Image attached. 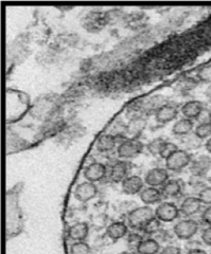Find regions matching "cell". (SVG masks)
I'll use <instances>...</instances> for the list:
<instances>
[{
	"mask_svg": "<svg viewBox=\"0 0 211 254\" xmlns=\"http://www.w3.org/2000/svg\"><path fill=\"white\" fill-rule=\"evenodd\" d=\"M211 170V157L207 154H202L192 159L190 164V172L193 176L204 177Z\"/></svg>",
	"mask_w": 211,
	"mask_h": 254,
	"instance_id": "obj_11",
	"label": "cell"
},
{
	"mask_svg": "<svg viewBox=\"0 0 211 254\" xmlns=\"http://www.w3.org/2000/svg\"><path fill=\"white\" fill-rule=\"evenodd\" d=\"M201 238L203 243H204L206 246H210L211 247V226H208L207 228L203 230Z\"/></svg>",
	"mask_w": 211,
	"mask_h": 254,
	"instance_id": "obj_36",
	"label": "cell"
},
{
	"mask_svg": "<svg viewBox=\"0 0 211 254\" xmlns=\"http://www.w3.org/2000/svg\"><path fill=\"white\" fill-rule=\"evenodd\" d=\"M144 180L138 175H130L121 182V190L127 195H137L145 188Z\"/></svg>",
	"mask_w": 211,
	"mask_h": 254,
	"instance_id": "obj_14",
	"label": "cell"
},
{
	"mask_svg": "<svg viewBox=\"0 0 211 254\" xmlns=\"http://www.w3.org/2000/svg\"><path fill=\"white\" fill-rule=\"evenodd\" d=\"M160 250V243L155 238H143L136 246L137 254H157Z\"/></svg>",
	"mask_w": 211,
	"mask_h": 254,
	"instance_id": "obj_22",
	"label": "cell"
},
{
	"mask_svg": "<svg viewBox=\"0 0 211 254\" xmlns=\"http://www.w3.org/2000/svg\"><path fill=\"white\" fill-rule=\"evenodd\" d=\"M166 103H168L166 102V98L158 94L137 101L134 106L139 114L151 115L153 113L156 114V111H157L161 106L165 105Z\"/></svg>",
	"mask_w": 211,
	"mask_h": 254,
	"instance_id": "obj_5",
	"label": "cell"
},
{
	"mask_svg": "<svg viewBox=\"0 0 211 254\" xmlns=\"http://www.w3.org/2000/svg\"><path fill=\"white\" fill-rule=\"evenodd\" d=\"M131 169V165L128 161L122 160H115L111 165L107 166V177L112 182L115 184H121V182L126 179L129 175Z\"/></svg>",
	"mask_w": 211,
	"mask_h": 254,
	"instance_id": "obj_7",
	"label": "cell"
},
{
	"mask_svg": "<svg viewBox=\"0 0 211 254\" xmlns=\"http://www.w3.org/2000/svg\"><path fill=\"white\" fill-rule=\"evenodd\" d=\"M210 254H211V253H210Z\"/></svg>",
	"mask_w": 211,
	"mask_h": 254,
	"instance_id": "obj_41",
	"label": "cell"
},
{
	"mask_svg": "<svg viewBox=\"0 0 211 254\" xmlns=\"http://www.w3.org/2000/svg\"><path fill=\"white\" fill-rule=\"evenodd\" d=\"M162 193L161 190L158 188H153V187H146L144 188L141 192L139 194V198L144 205H152L159 203L162 199Z\"/></svg>",
	"mask_w": 211,
	"mask_h": 254,
	"instance_id": "obj_19",
	"label": "cell"
},
{
	"mask_svg": "<svg viewBox=\"0 0 211 254\" xmlns=\"http://www.w3.org/2000/svg\"><path fill=\"white\" fill-rule=\"evenodd\" d=\"M203 203L199 199L198 196H189L183 200L179 210L186 217H192L195 214H198L202 210Z\"/></svg>",
	"mask_w": 211,
	"mask_h": 254,
	"instance_id": "obj_15",
	"label": "cell"
},
{
	"mask_svg": "<svg viewBox=\"0 0 211 254\" xmlns=\"http://www.w3.org/2000/svg\"><path fill=\"white\" fill-rule=\"evenodd\" d=\"M201 220L207 226H211V205H207L201 214Z\"/></svg>",
	"mask_w": 211,
	"mask_h": 254,
	"instance_id": "obj_35",
	"label": "cell"
},
{
	"mask_svg": "<svg viewBox=\"0 0 211 254\" xmlns=\"http://www.w3.org/2000/svg\"><path fill=\"white\" fill-rule=\"evenodd\" d=\"M167 141L162 138H156L154 140H152L151 142L147 143L146 145V149L148 150V153L153 156H159L160 152L162 149V146L165 145V143Z\"/></svg>",
	"mask_w": 211,
	"mask_h": 254,
	"instance_id": "obj_26",
	"label": "cell"
},
{
	"mask_svg": "<svg viewBox=\"0 0 211 254\" xmlns=\"http://www.w3.org/2000/svg\"><path fill=\"white\" fill-rule=\"evenodd\" d=\"M90 246L85 242H74L69 248V254H90Z\"/></svg>",
	"mask_w": 211,
	"mask_h": 254,
	"instance_id": "obj_28",
	"label": "cell"
},
{
	"mask_svg": "<svg viewBox=\"0 0 211 254\" xmlns=\"http://www.w3.org/2000/svg\"><path fill=\"white\" fill-rule=\"evenodd\" d=\"M98 194V188L95 184L84 181L77 185L73 190V196L77 201L87 202L93 199Z\"/></svg>",
	"mask_w": 211,
	"mask_h": 254,
	"instance_id": "obj_10",
	"label": "cell"
},
{
	"mask_svg": "<svg viewBox=\"0 0 211 254\" xmlns=\"http://www.w3.org/2000/svg\"><path fill=\"white\" fill-rule=\"evenodd\" d=\"M127 125H128V134H131L133 138L137 139L140 134L144 131L147 122L143 117L138 116V117H133Z\"/></svg>",
	"mask_w": 211,
	"mask_h": 254,
	"instance_id": "obj_24",
	"label": "cell"
},
{
	"mask_svg": "<svg viewBox=\"0 0 211 254\" xmlns=\"http://www.w3.org/2000/svg\"><path fill=\"white\" fill-rule=\"evenodd\" d=\"M118 254H132V253L129 252V251H122V252H120V253H118Z\"/></svg>",
	"mask_w": 211,
	"mask_h": 254,
	"instance_id": "obj_40",
	"label": "cell"
},
{
	"mask_svg": "<svg viewBox=\"0 0 211 254\" xmlns=\"http://www.w3.org/2000/svg\"><path fill=\"white\" fill-rule=\"evenodd\" d=\"M201 142H202V140L195 136L194 132L185 137V145H186L187 149H189V150L199 148L201 146Z\"/></svg>",
	"mask_w": 211,
	"mask_h": 254,
	"instance_id": "obj_30",
	"label": "cell"
},
{
	"mask_svg": "<svg viewBox=\"0 0 211 254\" xmlns=\"http://www.w3.org/2000/svg\"><path fill=\"white\" fill-rule=\"evenodd\" d=\"M178 149V147L176 146V144H174V143H172V142H166L165 143V145L162 146V149H161V152H160V155H159V157H161L162 159H166L169 157V156H171L172 154H173L175 150H177Z\"/></svg>",
	"mask_w": 211,
	"mask_h": 254,
	"instance_id": "obj_33",
	"label": "cell"
},
{
	"mask_svg": "<svg viewBox=\"0 0 211 254\" xmlns=\"http://www.w3.org/2000/svg\"><path fill=\"white\" fill-rule=\"evenodd\" d=\"M128 232L129 226L123 221H114L106 228V235L114 242L121 240Z\"/></svg>",
	"mask_w": 211,
	"mask_h": 254,
	"instance_id": "obj_21",
	"label": "cell"
},
{
	"mask_svg": "<svg viewBox=\"0 0 211 254\" xmlns=\"http://www.w3.org/2000/svg\"><path fill=\"white\" fill-rule=\"evenodd\" d=\"M83 28L91 33H96L102 30L107 23L106 13L91 11L83 19Z\"/></svg>",
	"mask_w": 211,
	"mask_h": 254,
	"instance_id": "obj_8",
	"label": "cell"
},
{
	"mask_svg": "<svg viewBox=\"0 0 211 254\" xmlns=\"http://www.w3.org/2000/svg\"><path fill=\"white\" fill-rule=\"evenodd\" d=\"M155 217V210L150 205L137 206L128 214V225L133 229H143L148 221Z\"/></svg>",
	"mask_w": 211,
	"mask_h": 254,
	"instance_id": "obj_1",
	"label": "cell"
},
{
	"mask_svg": "<svg viewBox=\"0 0 211 254\" xmlns=\"http://www.w3.org/2000/svg\"><path fill=\"white\" fill-rule=\"evenodd\" d=\"M107 166L105 164L95 161L85 166L83 170V176L86 181L96 184V182H100L107 177Z\"/></svg>",
	"mask_w": 211,
	"mask_h": 254,
	"instance_id": "obj_9",
	"label": "cell"
},
{
	"mask_svg": "<svg viewBox=\"0 0 211 254\" xmlns=\"http://www.w3.org/2000/svg\"><path fill=\"white\" fill-rule=\"evenodd\" d=\"M194 123L193 120L187 118L178 119L172 127V132L177 137H186L194 131Z\"/></svg>",
	"mask_w": 211,
	"mask_h": 254,
	"instance_id": "obj_23",
	"label": "cell"
},
{
	"mask_svg": "<svg viewBox=\"0 0 211 254\" xmlns=\"http://www.w3.org/2000/svg\"><path fill=\"white\" fill-rule=\"evenodd\" d=\"M192 156L188 150L178 148L177 150L166 159V169L170 172L179 173L186 168H188L192 161Z\"/></svg>",
	"mask_w": 211,
	"mask_h": 254,
	"instance_id": "obj_2",
	"label": "cell"
},
{
	"mask_svg": "<svg viewBox=\"0 0 211 254\" xmlns=\"http://www.w3.org/2000/svg\"><path fill=\"white\" fill-rule=\"evenodd\" d=\"M161 221H159L157 218L154 217L152 220H150L142 229L146 234H155L159 231Z\"/></svg>",
	"mask_w": 211,
	"mask_h": 254,
	"instance_id": "obj_31",
	"label": "cell"
},
{
	"mask_svg": "<svg viewBox=\"0 0 211 254\" xmlns=\"http://www.w3.org/2000/svg\"><path fill=\"white\" fill-rule=\"evenodd\" d=\"M185 188L184 181L181 179H169L165 185L161 187L162 196L166 198H175L183 193Z\"/></svg>",
	"mask_w": 211,
	"mask_h": 254,
	"instance_id": "obj_17",
	"label": "cell"
},
{
	"mask_svg": "<svg viewBox=\"0 0 211 254\" xmlns=\"http://www.w3.org/2000/svg\"><path fill=\"white\" fill-rule=\"evenodd\" d=\"M108 133L113 134V136H115L116 138L123 137L124 134H128V125H126L119 120H117L112 123Z\"/></svg>",
	"mask_w": 211,
	"mask_h": 254,
	"instance_id": "obj_27",
	"label": "cell"
},
{
	"mask_svg": "<svg viewBox=\"0 0 211 254\" xmlns=\"http://www.w3.org/2000/svg\"><path fill=\"white\" fill-rule=\"evenodd\" d=\"M89 234V226L87 222L79 221L71 225L68 229V237L73 242H84Z\"/></svg>",
	"mask_w": 211,
	"mask_h": 254,
	"instance_id": "obj_16",
	"label": "cell"
},
{
	"mask_svg": "<svg viewBox=\"0 0 211 254\" xmlns=\"http://www.w3.org/2000/svg\"><path fill=\"white\" fill-rule=\"evenodd\" d=\"M206 97L209 99V100H211V84L207 87V89H206Z\"/></svg>",
	"mask_w": 211,
	"mask_h": 254,
	"instance_id": "obj_39",
	"label": "cell"
},
{
	"mask_svg": "<svg viewBox=\"0 0 211 254\" xmlns=\"http://www.w3.org/2000/svg\"><path fill=\"white\" fill-rule=\"evenodd\" d=\"M193 132L202 141L209 139L211 137V123H199L194 127Z\"/></svg>",
	"mask_w": 211,
	"mask_h": 254,
	"instance_id": "obj_25",
	"label": "cell"
},
{
	"mask_svg": "<svg viewBox=\"0 0 211 254\" xmlns=\"http://www.w3.org/2000/svg\"><path fill=\"white\" fill-rule=\"evenodd\" d=\"M159 254H182V249L175 245H167L160 250Z\"/></svg>",
	"mask_w": 211,
	"mask_h": 254,
	"instance_id": "obj_34",
	"label": "cell"
},
{
	"mask_svg": "<svg viewBox=\"0 0 211 254\" xmlns=\"http://www.w3.org/2000/svg\"><path fill=\"white\" fill-rule=\"evenodd\" d=\"M200 225L192 218H185L177 221L173 227L174 235L181 241H189L198 234Z\"/></svg>",
	"mask_w": 211,
	"mask_h": 254,
	"instance_id": "obj_4",
	"label": "cell"
},
{
	"mask_svg": "<svg viewBox=\"0 0 211 254\" xmlns=\"http://www.w3.org/2000/svg\"><path fill=\"white\" fill-rule=\"evenodd\" d=\"M197 77L200 82L211 84V64L202 66L197 72Z\"/></svg>",
	"mask_w": 211,
	"mask_h": 254,
	"instance_id": "obj_29",
	"label": "cell"
},
{
	"mask_svg": "<svg viewBox=\"0 0 211 254\" xmlns=\"http://www.w3.org/2000/svg\"><path fill=\"white\" fill-rule=\"evenodd\" d=\"M204 110V106H203L200 101H188L181 107V113L184 116V118L190 119V120H194V119H199L201 114Z\"/></svg>",
	"mask_w": 211,
	"mask_h": 254,
	"instance_id": "obj_20",
	"label": "cell"
},
{
	"mask_svg": "<svg viewBox=\"0 0 211 254\" xmlns=\"http://www.w3.org/2000/svg\"><path fill=\"white\" fill-rule=\"evenodd\" d=\"M198 197L203 204H205L206 206L211 205V187L203 188L199 192Z\"/></svg>",
	"mask_w": 211,
	"mask_h": 254,
	"instance_id": "obj_32",
	"label": "cell"
},
{
	"mask_svg": "<svg viewBox=\"0 0 211 254\" xmlns=\"http://www.w3.org/2000/svg\"><path fill=\"white\" fill-rule=\"evenodd\" d=\"M181 109L178 108L176 104L173 103H166L165 105L161 106L155 114V120L160 124H168L174 121L177 118Z\"/></svg>",
	"mask_w": 211,
	"mask_h": 254,
	"instance_id": "obj_13",
	"label": "cell"
},
{
	"mask_svg": "<svg viewBox=\"0 0 211 254\" xmlns=\"http://www.w3.org/2000/svg\"><path fill=\"white\" fill-rule=\"evenodd\" d=\"M187 254H207V252L201 248H194V249H190Z\"/></svg>",
	"mask_w": 211,
	"mask_h": 254,
	"instance_id": "obj_37",
	"label": "cell"
},
{
	"mask_svg": "<svg viewBox=\"0 0 211 254\" xmlns=\"http://www.w3.org/2000/svg\"><path fill=\"white\" fill-rule=\"evenodd\" d=\"M205 148L207 150V153H209L211 155V137L206 140V142H205Z\"/></svg>",
	"mask_w": 211,
	"mask_h": 254,
	"instance_id": "obj_38",
	"label": "cell"
},
{
	"mask_svg": "<svg viewBox=\"0 0 211 254\" xmlns=\"http://www.w3.org/2000/svg\"><path fill=\"white\" fill-rule=\"evenodd\" d=\"M169 173L167 169L163 168H154L147 171L144 175V184L147 187L158 188L162 187L169 180Z\"/></svg>",
	"mask_w": 211,
	"mask_h": 254,
	"instance_id": "obj_12",
	"label": "cell"
},
{
	"mask_svg": "<svg viewBox=\"0 0 211 254\" xmlns=\"http://www.w3.org/2000/svg\"><path fill=\"white\" fill-rule=\"evenodd\" d=\"M144 149V145L141 141L135 138L124 139L119 143L117 147V155L119 159L122 160H128V159H133L141 154Z\"/></svg>",
	"mask_w": 211,
	"mask_h": 254,
	"instance_id": "obj_3",
	"label": "cell"
},
{
	"mask_svg": "<svg viewBox=\"0 0 211 254\" xmlns=\"http://www.w3.org/2000/svg\"><path fill=\"white\" fill-rule=\"evenodd\" d=\"M117 140H118V138H116L111 133H102L96 142V147L101 153L113 152V150L116 149L119 145V143Z\"/></svg>",
	"mask_w": 211,
	"mask_h": 254,
	"instance_id": "obj_18",
	"label": "cell"
},
{
	"mask_svg": "<svg viewBox=\"0 0 211 254\" xmlns=\"http://www.w3.org/2000/svg\"><path fill=\"white\" fill-rule=\"evenodd\" d=\"M181 210L172 201L160 202L155 209V217L161 222H172L178 218Z\"/></svg>",
	"mask_w": 211,
	"mask_h": 254,
	"instance_id": "obj_6",
	"label": "cell"
}]
</instances>
